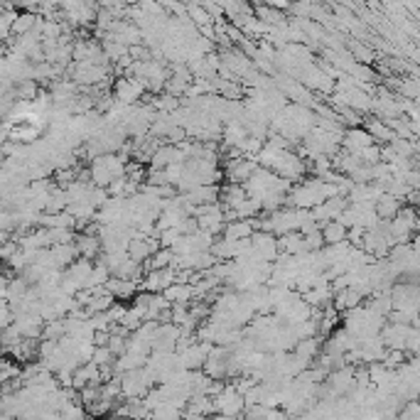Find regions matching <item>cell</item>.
I'll list each match as a JSON object with an SVG mask.
<instances>
[{"instance_id":"cell-38","label":"cell","mask_w":420,"mask_h":420,"mask_svg":"<svg viewBox=\"0 0 420 420\" xmlns=\"http://www.w3.org/2000/svg\"><path fill=\"white\" fill-rule=\"evenodd\" d=\"M113 359H115V356L111 354V351L106 349V346H96V349H94V356H91V364L99 366V369H104V366H111V364H113Z\"/></svg>"},{"instance_id":"cell-37","label":"cell","mask_w":420,"mask_h":420,"mask_svg":"<svg viewBox=\"0 0 420 420\" xmlns=\"http://www.w3.org/2000/svg\"><path fill=\"white\" fill-rule=\"evenodd\" d=\"M396 420H420V405L418 400H408L398 408V415Z\"/></svg>"},{"instance_id":"cell-12","label":"cell","mask_w":420,"mask_h":420,"mask_svg":"<svg viewBox=\"0 0 420 420\" xmlns=\"http://www.w3.org/2000/svg\"><path fill=\"white\" fill-rule=\"evenodd\" d=\"M104 288L113 300H135V295H138V283H133V280L113 278V275L106 280Z\"/></svg>"},{"instance_id":"cell-7","label":"cell","mask_w":420,"mask_h":420,"mask_svg":"<svg viewBox=\"0 0 420 420\" xmlns=\"http://www.w3.org/2000/svg\"><path fill=\"white\" fill-rule=\"evenodd\" d=\"M251 255L255 260H263V263H275V258L280 255L278 251V239L273 234H253L251 236Z\"/></svg>"},{"instance_id":"cell-33","label":"cell","mask_w":420,"mask_h":420,"mask_svg":"<svg viewBox=\"0 0 420 420\" xmlns=\"http://www.w3.org/2000/svg\"><path fill=\"white\" fill-rule=\"evenodd\" d=\"M20 364H15L13 359H0V386L10 384L13 379L20 376Z\"/></svg>"},{"instance_id":"cell-45","label":"cell","mask_w":420,"mask_h":420,"mask_svg":"<svg viewBox=\"0 0 420 420\" xmlns=\"http://www.w3.org/2000/svg\"><path fill=\"white\" fill-rule=\"evenodd\" d=\"M106 420H118V418H106Z\"/></svg>"},{"instance_id":"cell-39","label":"cell","mask_w":420,"mask_h":420,"mask_svg":"<svg viewBox=\"0 0 420 420\" xmlns=\"http://www.w3.org/2000/svg\"><path fill=\"white\" fill-rule=\"evenodd\" d=\"M263 420H288V415L283 413L280 408H268V410H265V418Z\"/></svg>"},{"instance_id":"cell-42","label":"cell","mask_w":420,"mask_h":420,"mask_svg":"<svg viewBox=\"0 0 420 420\" xmlns=\"http://www.w3.org/2000/svg\"><path fill=\"white\" fill-rule=\"evenodd\" d=\"M6 55H8V47H6V42H0V59H6Z\"/></svg>"},{"instance_id":"cell-5","label":"cell","mask_w":420,"mask_h":420,"mask_svg":"<svg viewBox=\"0 0 420 420\" xmlns=\"http://www.w3.org/2000/svg\"><path fill=\"white\" fill-rule=\"evenodd\" d=\"M146 94V86L140 84L138 79H133V76H120L113 84V101L120 106H138Z\"/></svg>"},{"instance_id":"cell-14","label":"cell","mask_w":420,"mask_h":420,"mask_svg":"<svg viewBox=\"0 0 420 420\" xmlns=\"http://www.w3.org/2000/svg\"><path fill=\"white\" fill-rule=\"evenodd\" d=\"M361 128L371 135V140H374L376 146H379V143H381V146H388V143H393V140H396L393 130H391L388 125H386L384 120H379V118H366Z\"/></svg>"},{"instance_id":"cell-11","label":"cell","mask_w":420,"mask_h":420,"mask_svg":"<svg viewBox=\"0 0 420 420\" xmlns=\"http://www.w3.org/2000/svg\"><path fill=\"white\" fill-rule=\"evenodd\" d=\"M344 209H346L344 197H335V200H327V202H322L320 206L310 209V216H312V221H317V224L322 226V224H327V221H337Z\"/></svg>"},{"instance_id":"cell-36","label":"cell","mask_w":420,"mask_h":420,"mask_svg":"<svg viewBox=\"0 0 420 420\" xmlns=\"http://www.w3.org/2000/svg\"><path fill=\"white\" fill-rule=\"evenodd\" d=\"M150 420H182V410L172 408V405H160V408L150 410Z\"/></svg>"},{"instance_id":"cell-17","label":"cell","mask_w":420,"mask_h":420,"mask_svg":"<svg viewBox=\"0 0 420 420\" xmlns=\"http://www.w3.org/2000/svg\"><path fill=\"white\" fill-rule=\"evenodd\" d=\"M74 246H76V253H79V258L94 260V258H99V255H101V241H99V236L76 234Z\"/></svg>"},{"instance_id":"cell-27","label":"cell","mask_w":420,"mask_h":420,"mask_svg":"<svg viewBox=\"0 0 420 420\" xmlns=\"http://www.w3.org/2000/svg\"><path fill=\"white\" fill-rule=\"evenodd\" d=\"M172 260H175V255H172L170 248H158L155 253L143 263V268L146 270H165V268H172Z\"/></svg>"},{"instance_id":"cell-4","label":"cell","mask_w":420,"mask_h":420,"mask_svg":"<svg viewBox=\"0 0 420 420\" xmlns=\"http://www.w3.org/2000/svg\"><path fill=\"white\" fill-rule=\"evenodd\" d=\"M195 219H197V226H200V231H206V234L216 236L224 231V209H221L219 202H214V204H202L195 209Z\"/></svg>"},{"instance_id":"cell-40","label":"cell","mask_w":420,"mask_h":420,"mask_svg":"<svg viewBox=\"0 0 420 420\" xmlns=\"http://www.w3.org/2000/svg\"><path fill=\"white\" fill-rule=\"evenodd\" d=\"M108 332H94V340H91V344L94 346H106L108 344Z\"/></svg>"},{"instance_id":"cell-24","label":"cell","mask_w":420,"mask_h":420,"mask_svg":"<svg viewBox=\"0 0 420 420\" xmlns=\"http://www.w3.org/2000/svg\"><path fill=\"white\" fill-rule=\"evenodd\" d=\"M185 415H202V418H209V415H214V403H211L209 396H190Z\"/></svg>"},{"instance_id":"cell-1","label":"cell","mask_w":420,"mask_h":420,"mask_svg":"<svg viewBox=\"0 0 420 420\" xmlns=\"http://www.w3.org/2000/svg\"><path fill=\"white\" fill-rule=\"evenodd\" d=\"M118 384H120V398L123 400H143L146 393L158 386L155 374H153L148 366L138 371H128V374H120L118 376Z\"/></svg>"},{"instance_id":"cell-23","label":"cell","mask_w":420,"mask_h":420,"mask_svg":"<svg viewBox=\"0 0 420 420\" xmlns=\"http://www.w3.org/2000/svg\"><path fill=\"white\" fill-rule=\"evenodd\" d=\"M320 351H322V337H310V340H300L295 344V349H293V354H298L300 359H305V361H315L317 356H320Z\"/></svg>"},{"instance_id":"cell-10","label":"cell","mask_w":420,"mask_h":420,"mask_svg":"<svg viewBox=\"0 0 420 420\" xmlns=\"http://www.w3.org/2000/svg\"><path fill=\"white\" fill-rule=\"evenodd\" d=\"M255 160H248V158H239V160H229L224 167L226 172V180H229V185H246L248 182V177L255 172Z\"/></svg>"},{"instance_id":"cell-32","label":"cell","mask_w":420,"mask_h":420,"mask_svg":"<svg viewBox=\"0 0 420 420\" xmlns=\"http://www.w3.org/2000/svg\"><path fill=\"white\" fill-rule=\"evenodd\" d=\"M260 214V204L251 197H246L239 206L234 209V219H255Z\"/></svg>"},{"instance_id":"cell-18","label":"cell","mask_w":420,"mask_h":420,"mask_svg":"<svg viewBox=\"0 0 420 420\" xmlns=\"http://www.w3.org/2000/svg\"><path fill=\"white\" fill-rule=\"evenodd\" d=\"M50 255H52V263H55L57 270H64L66 265H71L79 253H76V246L74 244H62V246H50Z\"/></svg>"},{"instance_id":"cell-34","label":"cell","mask_w":420,"mask_h":420,"mask_svg":"<svg viewBox=\"0 0 420 420\" xmlns=\"http://www.w3.org/2000/svg\"><path fill=\"white\" fill-rule=\"evenodd\" d=\"M0 231L6 234H15L18 231V211H10L6 206H0Z\"/></svg>"},{"instance_id":"cell-9","label":"cell","mask_w":420,"mask_h":420,"mask_svg":"<svg viewBox=\"0 0 420 420\" xmlns=\"http://www.w3.org/2000/svg\"><path fill=\"white\" fill-rule=\"evenodd\" d=\"M376 146L374 140H371V135L366 133L364 128H346L344 135H342V148H344L346 155H359L361 150H366V148Z\"/></svg>"},{"instance_id":"cell-41","label":"cell","mask_w":420,"mask_h":420,"mask_svg":"<svg viewBox=\"0 0 420 420\" xmlns=\"http://www.w3.org/2000/svg\"><path fill=\"white\" fill-rule=\"evenodd\" d=\"M10 239H13L10 234H6V231H0V244H8Z\"/></svg>"},{"instance_id":"cell-20","label":"cell","mask_w":420,"mask_h":420,"mask_svg":"<svg viewBox=\"0 0 420 420\" xmlns=\"http://www.w3.org/2000/svg\"><path fill=\"white\" fill-rule=\"evenodd\" d=\"M37 226H42V229H69L74 231L76 221L74 216L69 214V211H59V214H40V221H37Z\"/></svg>"},{"instance_id":"cell-13","label":"cell","mask_w":420,"mask_h":420,"mask_svg":"<svg viewBox=\"0 0 420 420\" xmlns=\"http://www.w3.org/2000/svg\"><path fill=\"white\" fill-rule=\"evenodd\" d=\"M359 354H361V361L366 364H374V361H381L386 354V346L381 342V337H366V340L359 342Z\"/></svg>"},{"instance_id":"cell-6","label":"cell","mask_w":420,"mask_h":420,"mask_svg":"<svg viewBox=\"0 0 420 420\" xmlns=\"http://www.w3.org/2000/svg\"><path fill=\"white\" fill-rule=\"evenodd\" d=\"M214 344H206V342H195V344L185 346V349H177V366L185 371H202L206 361V354Z\"/></svg>"},{"instance_id":"cell-35","label":"cell","mask_w":420,"mask_h":420,"mask_svg":"<svg viewBox=\"0 0 420 420\" xmlns=\"http://www.w3.org/2000/svg\"><path fill=\"white\" fill-rule=\"evenodd\" d=\"M405 359H408V354H405V351H393V349H386L384 359H381V364H384L388 371H396L400 364H405Z\"/></svg>"},{"instance_id":"cell-22","label":"cell","mask_w":420,"mask_h":420,"mask_svg":"<svg viewBox=\"0 0 420 420\" xmlns=\"http://www.w3.org/2000/svg\"><path fill=\"white\" fill-rule=\"evenodd\" d=\"M278 251L283 255H302V253H307L305 241H302V236L298 234V231L286 234V236H278Z\"/></svg>"},{"instance_id":"cell-44","label":"cell","mask_w":420,"mask_h":420,"mask_svg":"<svg viewBox=\"0 0 420 420\" xmlns=\"http://www.w3.org/2000/svg\"><path fill=\"white\" fill-rule=\"evenodd\" d=\"M211 420H231V418H224V415H214Z\"/></svg>"},{"instance_id":"cell-26","label":"cell","mask_w":420,"mask_h":420,"mask_svg":"<svg viewBox=\"0 0 420 420\" xmlns=\"http://www.w3.org/2000/svg\"><path fill=\"white\" fill-rule=\"evenodd\" d=\"M346 50H349V57L356 62V64H364V66L374 64L376 55H374V50H371V47L361 45V42H356V40H349V42H346Z\"/></svg>"},{"instance_id":"cell-19","label":"cell","mask_w":420,"mask_h":420,"mask_svg":"<svg viewBox=\"0 0 420 420\" xmlns=\"http://www.w3.org/2000/svg\"><path fill=\"white\" fill-rule=\"evenodd\" d=\"M400 206H403V202H398L396 197L391 195H381L379 200L374 202V211H376V219L379 221H391L396 214L400 211Z\"/></svg>"},{"instance_id":"cell-15","label":"cell","mask_w":420,"mask_h":420,"mask_svg":"<svg viewBox=\"0 0 420 420\" xmlns=\"http://www.w3.org/2000/svg\"><path fill=\"white\" fill-rule=\"evenodd\" d=\"M219 187L216 185H204V187H195V190L185 192V202H190L192 206H202V204H214L219 202Z\"/></svg>"},{"instance_id":"cell-8","label":"cell","mask_w":420,"mask_h":420,"mask_svg":"<svg viewBox=\"0 0 420 420\" xmlns=\"http://www.w3.org/2000/svg\"><path fill=\"white\" fill-rule=\"evenodd\" d=\"M413 327L408 325H396V322H388L384 325V330L379 332L381 342H384L386 349H393V351H405V342H408V335Z\"/></svg>"},{"instance_id":"cell-25","label":"cell","mask_w":420,"mask_h":420,"mask_svg":"<svg viewBox=\"0 0 420 420\" xmlns=\"http://www.w3.org/2000/svg\"><path fill=\"white\" fill-rule=\"evenodd\" d=\"M320 236H322V244L325 246L342 244V241H346V229L340 224V221H327V224L320 226Z\"/></svg>"},{"instance_id":"cell-43","label":"cell","mask_w":420,"mask_h":420,"mask_svg":"<svg viewBox=\"0 0 420 420\" xmlns=\"http://www.w3.org/2000/svg\"><path fill=\"white\" fill-rule=\"evenodd\" d=\"M0 420H15V415H10V413H3V410H0Z\"/></svg>"},{"instance_id":"cell-29","label":"cell","mask_w":420,"mask_h":420,"mask_svg":"<svg viewBox=\"0 0 420 420\" xmlns=\"http://www.w3.org/2000/svg\"><path fill=\"white\" fill-rule=\"evenodd\" d=\"M37 20H40V15H30V13H18V18H15V20H13L10 35H15V37L27 35V32L35 30Z\"/></svg>"},{"instance_id":"cell-30","label":"cell","mask_w":420,"mask_h":420,"mask_svg":"<svg viewBox=\"0 0 420 420\" xmlns=\"http://www.w3.org/2000/svg\"><path fill=\"white\" fill-rule=\"evenodd\" d=\"M108 278H111L108 268H106V265H101V263H94V268H91L89 280H86L84 290H96V288H104L106 280H108Z\"/></svg>"},{"instance_id":"cell-28","label":"cell","mask_w":420,"mask_h":420,"mask_svg":"<svg viewBox=\"0 0 420 420\" xmlns=\"http://www.w3.org/2000/svg\"><path fill=\"white\" fill-rule=\"evenodd\" d=\"M143 322H146V317H143V310H140L138 305H130V307H125V312H123V317H120L118 325L123 327L128 335H133V332L138 330Z\"/></svg>"},{"instance_id":"cell-21","label":"cell","mask_w":420,"mask_h":420,"mask_svg":"<svg viewBox=\"0 0 420 420\" xmlns=\"http://www.w3.org/2000/svg\"><path fill=\"white\" fill-rule=\"evenodd\" d=\"M160 295L167 300V305H190V302L195 300L192 286H177V283H172L170 288H165Z\"/></svg>"},{"instance_id":"cell-16","label":"cell","mask_w":420,"mask_h":420,"mask_svg":"<svg viewBox=\"0 0 420 420\" xmlns=\"http://www.w3.org/2000/svg\"><path fill=\"white\" fill-rule=\"evenodd\" d=\"M221 234H224L221 239H226V241H246V239H251L255 231H253L251 219H236V221L224 224V231H221Z\"/></svg>"},{"instance_id":"cell-3","label":"cell","mask_w":420,"mask_h":420,"mask_svg":"<svg viewBox=\"0 0 420 420\" xmlns=\"http://www.w3.org/2000/svg\"><path fill=\"white\" fill-rule=\"evenodd\" d=\"M211 403H214L216 415H224V418H231V420H239L246 408L244 396L234 388V384H224V388L211 398Z\"/></svg>"},{"instance_id":"cell-2","label":"cell","mask_w":420,"mask_h":420,"mask_svg":"<svg viewBox=\"0 0 420 420\" xmlns=\"http://www.w3.org/2000/svg\"><path fill=\"white\" fill-rule=\"evenodd\" d=\"M418 231V216H415V206H400V211L388 221V236L393 246L410 244Z\"/></svg>"},{"instance_id":"cell-31","label":"cell","mask_w":420,"mask_h":420,"mask_svg":"<svg viewBox=\"0 0 420 420\" xmlns=\"http://www.w3.org/2000/svg\"><path fill=\"white\" fill-rule=\"evenodd\" d=\"M64 335H66V332H64V320H52V322H45L40 340L42 342H59Z\"/></svg>"}]
</instances>
